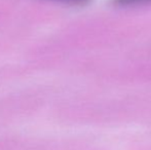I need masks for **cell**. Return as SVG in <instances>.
<instances>
[{
  "mask_svg": "<svg viewBox=\"0 0 151 150\" xmlns=\"http://www.w3.org/2000/svg\"><path fill=\"white\" fill-rule=\"evenodd\" d=\"M64 2H68V3H73V4H80V3H84L88 0H61Z\"/></svg>",
  "mask_w": 151,
  "mask_h": 150,
  "instance_id": "cell-2",
  "label": "cell"
},
{
  "mask_svg": "<svg viewBox=\"0 0 151 150\" xmlns=\"http://www.w3.org/2000/svg\"><path fill=\"white\" fill-rule=\"evenodd\" d=\"M151 1V0H114V2L120 5H127V4H134V3H141V2Z\"/></svg>",
  "mask_w": 151,
  "mask_h": 150,
  "instance_id": "cell-1",
  "label": "cell"
}]
</instances>
